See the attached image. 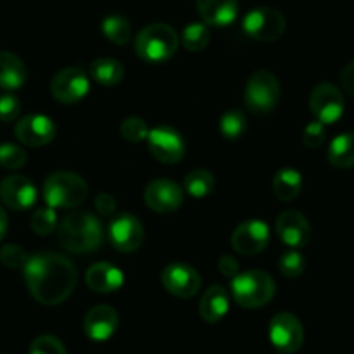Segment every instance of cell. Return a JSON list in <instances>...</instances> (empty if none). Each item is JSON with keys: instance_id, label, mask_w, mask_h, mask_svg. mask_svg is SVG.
<instances>
[{"instance_id": "cell-1", "label": "cell", "mask_w": 354, "mask_h": 354, "mask_svg": "<svg viewBox=\"0 0 354 354\" xmlns=\"http://www.w3.org/2000/svg\"><path fill=\"white\" fill-rule=\"evenodd\" d=\"M23 271L30 294L44 306H57L66 301L78 281L73 262L54 252L32 255Z\"/></svg>"}, {"instance_id": "cell-2", "label": "cell", "mask_w": 354, "mask_h": 354, "mask_svg": "<svg viewBox=\"0 0 354 354\" xmlns=\"http://www.w3.org/2000/svg\"><path fill=\"white\" fill-rule=\"evenodd\" d=\"M57 238L71 254H91L103 245L104 230L94 214L71 212L57 224Z\"/></svg>"}, {"instance_id": "cell-3", "label": "cell", "mask_w": 354, "mask_h": 354, "mask_svg": "<svg viewBox=\"0 0 354 354\" xmlns=\"http://www.w3.org/2000/svg\"><path fill=\"white\" fill-rule=\"evenodd\" d=\"M179 47V35L176 30L167 23H153L146 26L136 37V54L142 61L151 64L165 63Z\"/></svg>"}, {"instance_id": "cell-4", "label": "cell", "mask_w": 354, "mask_h": 354, "mask_svg": "<svg viewBox=\"0 0 354 354\" xmlns=\"http://www.w3.org/2000/svg\"><path fill=\"white\" fill-rule=\"evenodd\" d=\"M88 195L84 177L68 170L50 174L44 183V200L50 209H75L82 205Z\"/></svg>"}, {"instance_id": "cell-5", "label": "cell", "mask_w": 354, "mask_h": 354, "mask_svg": "<svg viewBox=\"0 0 354 354\" xmlns=\"http://www.w3.org/2000/svg\"><path fill=\"white\" fill-rule=\"evenodd\" d=\"M231 292L238 306L247 309H257L266 306L274 297L277 283L266 271H247L231 278Z\"/></svg>"}, {"instance_id": "cell-6", "label": "cell", "mask_w": 354, "mask_h": 354, "mask_svg": "<svg viewBox=\"0 0 354 354\" xmlns=\"http://www.w3.org/2000/svg\"><path fill=\"white\" fill-rule=\"evenodd\" d=\"M280 82L270 70H257L245 87V104L252 113L266 115L277 108L280 100Z\"/></svg>"}, {"instance_id": "cell-7", "label": "cell", "mask_w": 354, "mask_h": 354, "mask_svg": "<svg viewBox=\"0 0 354 354\" xmlns=\"http://www.w3.org/2000/svg\"><path fill=\"white\" fill-rule=\"evenodd\" d=\"M283 15L274 8H255L243 18V32L257 42H274L285 32Z\"/></svg>"}, {"instance_id": "cell-8", "label": "cell", "mask_w": 354, "mask_h": 354, "mask_svg": "<svg viewBox=\"0 0 354 354\" xmlns=\"http://www.w3.org/2000/svg\"><path fill=\"white\" fill-rule=\"evenodd\" d=\"M146 142H148L149 153L158 162L167 163V165H172L185 158V139H183L181 132L170 125H156V127L149 129Z\"/></svg>"}, {"instance_id": "cell-9", "label": "cell", "mask_w": 354, "mask_h": 354, "mask_svg": "<svg viewBox=\"0 0 354 354\" xmlns=\"http://www.w3.org/2000/svg\"><path fill=\"white\" fill-rule=\"evenodd\" d=\"M270 340L283 354H294L304 344V326L292 313H278L270 323Z\"/></svg>"}, {"instance_id": "cell-10", "label": "cell", "mask_w": 354, "mask_h": 354, "mask_svg": "<svg viewBox=\"0 0 354 354\" xmlns=\"http://www.w3.org/2000/svg\"><path fill=\"white\" fill-rule=\"evenodd\" d=\"M162 285L169 294L179 299L195 297L202 288V277L193 266L172 262L162 271Z\"/></svg>"}, {"instance_id": "cell-11", "label": "cell", "mask_w": 354, "mask_h": 354, "mask_svg": "<svg viewBox=\"0 0 354 354\" xmlns=\"http://www.w3.org/2000/svg\"><path fill=\"white\" fill-rule=\"evenodd\" d=\"M309 108L311 113L318 122L323 125L335 124L340 120L344 115V96L340 93V88L335 87L333 84H319L313 88L311 97H309Z\"/></svg>"}, {"instance_id": "cell-12", "label": "cell", "mask_w": 354, "mask_h": 354, "mask_svg": "<svg viewBox=\"0 0 354 354\" xmlns=\"http://www.w3.org/2000/svg\"><path fill=\"white\" fill-rule=\"evenodd\" d=\"M88 77L82 68L70 66L61 70L50 82V94L54 100L64 104H75L88 93Z\"/></svg>"}, {"instance_id": "cell-13", "label": "cell", "mask_w": 354, "mask_h": 354, "mask_svg": "<svg viewBox=\"0 0 354 354\" xmlns=\"http://www.w3.org/2000/svg\"><path fill=\"white\" fill-rule=\"evenodd\" d=\"M108 238L115 250L122 254H132L145 241V227L141 221L132 214H120L111 219L108 226Z\"/></svg>"}, {"instance_id": "cell-14", "label": "cell", "mask_w": 354, "mask_h": 354, "mask_svg": "<svg viewBox=\"0 0 354 354\" xmlns=\"http://www.w3.org/2000/svg\"><path fill=\"white\" fill-rule=\"evenodd\" d=\"M183 189L170 179H153L145 189V203L156 214L176 212L183 205Z\"/></svg>"}, {"instance_id": "cell-15", "label": "cell", "mask_w": 354, "mask_h": 354, "mask_svg": "<svg viewBox=\"0 0 354 354\" xmlns=\"http://www.w3.org/2000/svg\"><path fill=\"white\" fill-rule=\"evenodd\" d=\"M270 243V226L261 219L241 223L231 236L234 252L241 255H257Z\"/></svg>"}, {"instance_id": "cell-16", "label": "cell", "mask_w": 354, "mask_h": 354, "mask_svg": "<svg viewBox=\"0 0 354 354\" xmlns=\"http://www.w3.org/2000/svg\"><path fill=\"white\" fill-rule=\"evenodd\" d=\"M15 134L21 145L40 148L56 138V124L46 115H26L16 124Z\"/></svg>"}, {"instance_id": "cell-17", "label": "cell", "mask_w": 354, "mask_h": 354, "mask_svg": "<svg viewBox=\"0 0 354 354\" xmlns=\"http://www.w3.org/2000/svg\"><path fill=\"white\" fill-rule=\"evenodd\" d=\"M35 185L25 176H8L0 181V200L12 210H26L37 202Z\"/></svg>"}, {"instance_id": "cell-18", "label": "cell", "mask_w": 354, "mask_h": 354, "mask_svg": "<svg viewBox=\"0 0 354 354\" xmlns=\"http://www.w3.org/2000/svg\"><path fill=\"white\" fill-rule=\"evenodd\" d=\"M277 234L287 247L301 248L306 247L311 240V226L304 214L297 210H285L278 216L274 224Z\"/></svg>"}, {"instance_id": "cell-19", "label": "cell", "mask_w": 354, "mask_h": 354, "mask_svg": "<svg viewBox=\"0 0 354 354\" xmlns=\"http://www.w3.org/2000/svg\"><path fill=\"white\" fill-rule=\"evenodd\" d=\"M118 313L111 306L100 304L88 309L84 319V330L87 337L94 342H104L111 339L118 328Z\"/></svg>"}, {"instance_id": "cell-20", "label": "cell", "mask_w": 354, "mask_h": 354, "mask_svg": "<svg viewBox=\"0 0 354 354\" xmlns=\"http://www.w3.org/2000/svg\"><path fill=\"white\" fill-rule=\"evenodd\" d=\"M124 281V271L110 262H96L85 273V283L97 294H110V292L120 290Z\"/></svg>"}, {"instance_id": "cell-21", "label": "cell", "mask_w": 354, "mask_h": 354, "mask_svg": "<svg viewBox=\"0 0 354 354\" xmlns=\"http://www.w3.org/2000/svg\"><path fill=\"white\" fill-rule=\"evenodd\" d=\"M200 18L210 26H230L236 19L238 0H196Z\"/></svg>"}, {"instance_id": "cell-22", "label": "cell", "mask_w": 354, "mask_h": 354, "mask_svg": "<svg viewBox=\"0 0 354 354\" xmlns=\"http://www.w3.org/2000/svg\"><path fill=\"white\" fill-rule=\"evenodd\" d=\"M230 311V295L221 285H212L200 302V316L207 323H217Z\"/></svg>"}, {"instance_id": "cell-23", "label": "cell", "mask_w": 354, "mask_h": 354, "mask_svg": "<svg viewBox=\"0 0 354 354\" xmlns=\"http://www.w3.org/2000/svg\"><path fill=\"white\" fill-rule=\"evenodd\" d=\"M26 82V66L16 54L0 50V88L16 91Z\"/></svg>"}, {"instance_id": "cell-24", "label": "cell", "mask_w": 354, "mask_h": 354, "mask_svg": "<svg viewBox=\"0 0 354 354\" xmlns=\"http://www.w3.org/2000/svg\"><path fill=\"white\" fill-rule=\"evenodd\" d=\"M328 163L335 169H351L354 167V132L339 134L328 146L326 151Z\"/></svg>"}, {"instance_id": "cell-25", "label": "cell", "mask_w": 354, "mask_h": 354, "mask_svg": "<svg viewBox=\"0 0 354 354\" xmlns=\"http://www.w3.org/2000/svg\"><path fill=\"white\" fill-rule=\"evenodd\" d=\"M302 192V176L295 169H281L273 177V193L281 202H292Z\"/></svg>"}, {"instance_id": "cell-26", "label": "cell", "mask_w": 354, "mask_h": 354, "mask_svg": "<svg viewBox=\"0 0 354 354\" xmlns=\"http://www.w3.org/2000/svg\"><path fill=\"white\" fill-rule=\"evenodd\" d=\"M91 77L101 85H117L124 80V66L111 57H97L91 64Z\"/></svg>"}, {"instance_id": "cell-27", "label": "cell", "mask_w": 354, "mask_h": 354, "mask_svg": "<svg viewBox=\"0 0 354 354\" xmlns=\"http://www.w3.org/2000/svg\"><path fill=\"white\" fill-rule=\"evenodd\" d=\"M101 30H103V35L115 46H125L132 39V26L124 16H106L101 23Z\"/></svg>"}, {"instance_id": "cell-28", "label": "cell", "mask_w": 354, "mask_h": 354, "mask_svg": "<svg viewBox=\"0 0 354 354\" xmlns=\"http://www.w3.org/2000/svg\"><path fill=\"white\" fill-rule=\"evenodd\" d=\"M185 189L193 198H205L216 189V179L205 169L192 170L185 177Z\"/></svg>"}, {"instance_id": "cell-29", "label": "cell", "mask_w": 354, "mask_h": 354, "mask_svg": "<svg viewBox=\"0 0 354 354\" xmlns=\"http://www.w3.org/2000/svg\"><path fill=\"white\" fill-rule=\"evenodd\" d=\"M181 42L183 46L186 47V50H189V53H200V50L205 49L210 42L209 26H207L205 23H189V25L183 30Z\"/></svg>"}, {"instance_id": "cell-30", "label": "cell", "mask_w": 354, "mask_h": 354, "mask_svg": "<svg viewBox=\"0 0 354 354\" xmlns=\"http://www.w3.org/2000/svg\"><path fill=\"white\" fill-rule=\"evenodd\" d=\"M247 129V118L240 110L226 111L219 120V131L226 139H240Z\"/></svg>"}, {"instance_id": "cell-31", "label": "cell", "mask_w": 354, "mask_h": 354, "mask_svg": "<svg viewBox=\"0 0 354 354\" xmlns=\"http://www.w3.org/2000/svg\"><path fill=\"white\" fill-rule=\"evenodd\" d=\"M33 233L39 236H49L57 230V214L56 209L50 207H40L33 212L32 221H30Z\"/></svg>"}, {"instance_id": "cell-32", "label": "cell", "mask_w": 354, "mask_h": 354, "mask_svg": "<svg viewBox=\"0 0 354 354\" xmlns=\"http://www.w3.org/2000/svg\"><path fill=\"white\" fill-rule=\"evenodd\" d=\"M26 151L18 145H0V167L8 170H18L26 163Z\"/></svg>"}, {"instance_id": "cell-33", "label": "cell", "mask_w": 354, "mask_h": 354, "mask_svg": "<svg viewBox=\"0 0 354 354\" xmlns=\"http://www.w3.org/2000/svg\"><path fill=\"white\" fill-rule=\"evenodd\" d=\"M148 125L142 118L139 117H129L122 122L120 125V134L125 141L129 142H142L148 138Z\"/></svg>"}, {"instance_id": "cell-34", "label": "cell", "mask_w": 354, "mask_h": 354, "mask_svg": "<svg viewBox=\"0 0 354 354\" xmlns=\"http://www.w3.org/2000/svg\"><path fill=\"white\" fill-rule=\"evenodd\" d=\"M28 254L19 245L9 243L0 248V262L11 270H21L28 262Z\"/></svg>"}, {"instance_id": "cell-35", "label": "cell", "mask_w": 354, "mask_h": 354, "mask_svg": "<svg viewBox=\"0 0 354 354\" xmlns=\"http://www.w3.org/2000/svg\"><path fill=\"white\" fill-rule=\"evenodd\" d=\"M306 270V261L297 250L285 252L280 259V271L287 278H299Z\"/></svg>"}, {"instance_id": "cell-36", "label": "cell", "mask_w": 354, "mask_h": 354, "mask_svg": "<svg viewBox=\"0 0 354 354\" xmlns=\"http://www.w3.org/2000/svg\"><path fill=\"white\" fill-rule=\"evenodd\" d=\"M30 354H68L66 347L53 335H40L30 346Z\"/></svg>"}, {"instance_id": "cell-37", "label": "cell", "mask_w": 354, "mask_h": 354, "mask_svg": "<svg viewBox=\"0 0 354 354\" xmlns=\"http://www.w3.org/2000/svg\"><path fill=\"white\" fill-rule=\"evenodd\" d=\"M21 111V103L15 94L8 93L0 96V120L2 122H15Z\"/></svg>"}, {"instance_id": "cell-38", "label": "cell", "mask_w": 354, "mask_h": 354, "mask_svg": "<svg viewBox=\"0 0 354 354\" xmlns=\"http://www.w3.org/2000/svg\"><path fill=\"white\" fill-rule=\"evenodd\" d=\"M325 125H323L322 122L315 120L311 122V124L306 125L304 132H302V142L311 149L319 148V146L325 142Z\"/></svg>"}, {"instance_id": "cell-39", "label": "cell", "mask_w": 354, "mask_h": 354, "mask_svg": "<svg viewBox=\"0 0 354 354\" xmlns=\"http://www.w3.org/2000/svg\"><path fill=\"white\" fill-rule=\"evenodd\" d=\"M96 210L101 217H113L117 212V200L110 193H100L96 196Z\"/></svg>"}, {"instance_id": "cell-40", "label": "cell", "mask_w": 354, "mask_h": 354, "mask_svg": "<svg viewBox=\"0 0 354 354\" xmlns=\"http://www.w3.org/2000/svg\"><path fill=\"white\" fill-rule=\"evenodd\" d=\"M219 271L227 278H234L238 273H240V266H238V261L231 255H223L219 259Z\"/></svg>"}, {"instance_id": "cell-41", "label": "cell", "mask_w": 354, "mask_h": 354, "mask_svg": "<svg viewBox=\"0 0 354 354\" xmlns=\"http://www.w3.org/2000/svg\"><path fill=\"white\" fill-rule=\"evenodd\" d=\"M340 85L349 96L354 97V61H351L340 73Z\"/></svg>"}, {"instance_id": "cell-42", "label": "cell", "mask_w": 354, "mask_h": 354, "mask_svg": "<svg viewBox=\"0 0 354 354\" xmlns=\"http://www.w3.org/2000/svg\"><path fill=\"white\" fill-rule=\"evenodd\" d=\"M8 227H9L8 214H6V210L0 207V241L4 240L6 233H8Z\"/></svg>"}]
</instances>
